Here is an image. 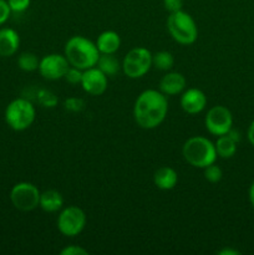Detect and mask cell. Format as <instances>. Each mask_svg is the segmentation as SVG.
Returning a JSON list of instances; mask_svg holds the SVG:
<instances>
[{"label": "cell", "instance_id": "26", "mask_svg": "<svg viewBox=\"0 0 254 255\" xmlns=\"http://www.w3.org/2000/svg\"><path fill=\"white\" fill-rule=\"evenodd\" d=\"M7 4H9L11 12L20 14V12H24L25 10L29 9L31 0H7Z\"/></svg>", "mask_w": 254, "mask_h": 255}, {"label": "cell", "instance_id": "27", "mask_svg": "<svg viewBox=\"0 0 254 255\" xmlns=\"http://www.w3.org/2000/svg\"><path fill=\"white\" fill-rule=\"evenodd\" d=\"M10 15H11V10L7 4V0H0V26H2L9 20Z\"/></svg>", "mask_w": 254, "mask_h": 255}, {"label": "cell", "instance_id": "29", "mask_svg": "<svg viewBox=\"0 0 254 255\" xmlns=\"http://www.w3.org/2000/svg\"><path fill=\"white\" fill-rule=\"evenodd\" d=\"M163 6L169 14L179 11L183 9V0H163Z\"/></svg>", "mask_w": 254, "mask_h": 255}, {"label": "cell", "instance_id": "19", "mask_svg": "<svg viewBox=\"0 0 254 255\" xmlns=\"http://www.w3.org/2000/svg\"><path fill=\"white\" fill-rule=\"evenodd\" d=\"M237 143H238V142L234 141L228 133L223 134V136H218L216 143H214L217 156L224 159L232 158L237 152Z\"/></svg>", "mask_w": 254, "mask_h": 255}, {"label": "cell", "instance_id": "12", "mask_svg": "<svg viewBox=\"0 0 254 255\" xmlns=\"http://www.w3.org/2000/svg\"><path fill=\"white\" fill-rule=\"evenodd\" d=\"M179 105L187 115H198L206 109L207 96L202 90L191 87L181 94Z\"/></svg>", "mask_w": 254, "mask_h": 255}, {"label": "cell", "instance_id": "32", "mask_svg": "<svg viewBox=\"0 0 254 255\" xmlns=\"http://www.w3.org/2000/svg\"><path fill=\"white\" fill-rule=\"evenodd\" d=\"M249 202H251L252 207H253L254 209V182L251 184V187H249Z\"/></svg>", "mask_w": 254, "mask_h": 255}, {"label": "cell", "instance_id": "1", "mask_svg": "<svg viewBox=\"0 0 254 255\" xmlns=\"http://www.w3.org/2000/svg\"><path fill=\"white\" fill-rule=\"evenodd\" d=\"M167 114H168L167 96L159 90H144L134 101V122L137 126L143 129L157 128L166 120Z\"/></svg>", "mask_w": 254, "mask_h": 255}, {"label": "cell", "instance_id": "4", "mask_svg": "<svg viewBox=\"0 0 254 255\" xmlns=\"http://www.w3.org/2000/svg\"><path fill=\"white\" fill-rule=\"evenodd\" d=\"M4 119L10 128L16 132H21L34 124L36 119V110L29 99L17 97L7 104L4 112Z\"/></svg>", "mask_w": 254, "mask_h": 255}, {"label": "cell", "instance_id": "18", "mask_svg": "<svg viewBox=\"0 0 254 255\" xmlns=\"http://www.w3.org/2000/svg\"><path fill=\"white\" fill-rule=\"evenodd\" d=\"M96 67L101 70L107 77L115 76L119 74L120 70H122V62H120L115 54H100Z\"/></svg>", "mask_w": 254, "mask_h": 255}, {"label": "cell", "instance_id": "25", "mask_svg": "<svg viewBox=\"0 0 254 255\" xmlns=\"http://www.w3.org/2000/svg\"><path fill=\"white\" fill-rule=\"evenodd\" d=\"M64 107L70 112H81L85 109V101L79 97H69L65 100Z\"/></svg>", "mask_w": 254, "mask_h": 255}, {"label": "cell", "instance_id": "2", "mask_svg": "<svg viewBox=\"0 0 254 255\" xmlns=\"http://www.w3.org/2000/svg\"><path fill=\"white\" fill-rule=\"evenodd\" d=\"M64 55L70 66L77 67L84 71L90 67L96 66L100 51L94 41L81 35H75L70 37L65 44Z\"/></svg>", "mask_w": 254, "mask_h": 255}, {"label": "cell", "instance_id": "28", "mask_svg": "<svg viewBox=\"0 0 254 255\" xmlns=\"http://www.w3.org/2000/svg\"><path fill=\"white\" fill-rule=\"evenodd\" d=\"M61 255H89V252L87 249L82 248L80 246H69L65 247L64 249H61L60 252Z\"/></svg>", "mask_w": 254, "mask_h": 255}, {"label": "cell", "instance_id": "21", "mask_svg": "<svg viewBox=\"0 0 254 255\" xmlns=\"http://www.w3.org/2000/svg\"><path fill=\"white\" fill-rule=\"evenodd\" d=\"M40 59L34 52H22L17 57V67L25 72L36 71L39 69Z\"/></svg>", "mask_w": 254, "mask_h": 255}, {"label": "cell", "instance_id": "15", "mask_svg": "<svg viewBox=\"0 0 254 255\" xmlns=\"http://www.w3.org/2000/svg\"><path fill=\"white\" fill-rule=\"evenodd\" d=\"M153 183L161 191H171L178 183V174L172 167H159L153 174Z\"/></svg>", "mask_w": 254, "mask_h": 255}, {"label": "cell", "instance_id": "3", "mask_svg": "<svg viewBox=\"0 0 254 255\" xmlns=\"http://www.w3.org/2000/svg\"><path fill=\"white\" fill-rule=\"evenodd\" d=\"M182 156L187 163L201 169L216 163L218 157L213 142L203 136L189 137L182 147Z\"/></svg>", "mask_w": 254, "mask_h": 255}, {"label": "cell", "instance_id": "14", "mask_svg": "<svg viewBox=\"0 0 254 255\" xmlns=\"http://www.w3.org/2000/svg\"><path fill=\"white\" fill-rule=\"evenodd\" d=\"M20 47V36L11 27L0 29V56L10 57L17 52Z\"/></svg>", "mask_w": 254, "mask_h": 255}, {"label": "cell", "instance_id": "24", "mask_svg": "<svg viewBox=\"0 0 254 255\" xmlns=\"http://www.w3.org/2000/svg\"><path fill=\"white\" fill-rule=\"evenodd\" d=\"M82 72L84 71L80 69H77V67L70 66L64 76L65 81L70 85H80L81 84V80H82Z\"/></svg>", "mask_w": 254, "mask_h": 255}, {"label": "cell", "instance_id": "10", "mask_svg": "<svg viewBox=\"0 0 254 255\" xmlns=\"http://www.w3.org/2000/svg\"><path fill=\"white\" fill-rule=\"evenodd\" d=\"M70 67L69 61L65 57V55L61 54H49L45 55L40 59L39 69L40 72L45 80L49 81H56V80L64 79L67 69Z\"/></svg>", "mask_w": 254, "mask_h": 255}, {"label": "cell", "instance_id": "31", "mask_svg": "<svg viewBox=\"0 0 254 255\" xmlns=\"http://www.w3.org/2000/svg\"><path fill=\"white\" fill-rule=\"evenodd\" d=\"M219 255H238L241 254L238 251H236V249H232V248H223L221 249V251L217 252Z\"/></svg>", "mask_w": 254, "mask_h": 255}, {"label": "cell", "instance_id": "13", "mask_svg": "<svg viewBox=\"0 0 254 255\" xmlns=\"http://www.w3.org/2000/svg\"><path fill=\"white\" fill-rule=\"evenodd\" d=\"M186 77L177 71H168L159 81V91L166 96H176L186 90Z\"/></svg>", "mask_w": 254, "mask_h": 255}, {"label": "cell", "instance_id": "6", "mask_svg": "<svg viewBox=\"0 0 254 255\" xmlns=\"http://www.w3.org/2000/svg\"><path fill=\"white\" fill-rule=\"evenodd\" d=\"M152 67V52L137 46L129 50L122 60V71L129 79H141Z\"/></svg>", "mask_w": 254, "mask_h": 255}, {"label": "cell", "instance_id": "7", "mask_svg": "<svg viewBox=\"0 0 254 255\" xmlns=\"http://www.w3.org/2000/svg\"><path fill=\"white\" fill-rule=\"evenodd\" d=\"M86 213L77 206H69L62 208L57 216L56 226L60 233L65 237H76L82 233L86 227Z\"/></svg>", "mask_w": 254, "mask_h": 255}, {"label": "cell", "instance_id": "8", "mask_svg": "<svg viewBox=\"0 0 254 255\" xmlns=\"http://www.w3.org/2000/svg\"><path fill=\"white\" fill-rule=\"evenodd\" d=\"M40 194L35 184L30 182H19L10 191V202L20 212H31L39 207Z\"/></svg>", "mask_w": 254, "mask_h": 255}, {"label": "cell", "instance_id": "5", "mask_svg": "<svg viewBox=\"0 0 254 255\" xmlns=\"http://www.w3.org/2000/svg\"><path fill=\"white\" fill-rule=\"evenodd\" d=\"M167 30L176 42L181 45H192L198 37V26L188 12H171L167 17Z\"/></svg>", "mask_w": 254, "mask_h": 255}, {"label": "cell", "instance_id": "22", "mask_svg": "<svg viewBox=\"0 0 254 255\" xmlns=\"http://www.w3.org/2000/svg\"><path fill=\"white\" fill-rule=\"evenodd\" d=\"M36 100L37 104L40 106L45 107V109H54L57 105L59 100H57V96L52 91L46 89H40L37 90L36 94Z\"/></svg>", "mask_w": 254, "mask_h": 255}, {"label": "cell", "instance_id": "17", "mask_svg": "<svg viewBox=\"0 0 254 255\" xmlns=\"http://www.w3.org/2000/svg\"><path fill=\"white\" fill-rule=\"evenodd\" d=\"M39 207L46 213H55L64 207V197L56 189H47L40 194Z\"/></svg>", "mask_w": 254, "mask_h": 255}, {"label": "cell", "instance_id": "20", "mask_svg": "<svg viewBox=\"0 0 254 255\" xmlns=\"http://www.w3.org/2000/svg\"><path fill=\"white\" fill-rule=\"evenodd\" d=\"M152 66L159 71H169L174 66V57L169 51L162 50L152 54Z\"/></svg>", "mask_w": 254, "mask_h": 255}, {"label": "cell", "instance_id": "9", "mask_svg": "<svg viewBox=\"0 0 254 255\" xmlns=\"http://www.w3.org/2000/svg\"><path fill=\"white\" fill-rule=\"evenodd\" d=\"M204 126L207 131L213 136L218 137L227 134L233 126L232 112L222 105L211 107L204 117Z\"/></svg>", "mask_w": 254, "mask_h": 255}, {"label": "cell", "instance_id": "30", "mask_svg": "<svg viewBox=\"0 0 254 255\" xmlns=\"http://www.w3.org/2000/svg\"><path fill=\"white\" fill-rule=\"evenodd\" d=\"M247 136H248V141L251 142L252 146L254 147V120L252 121V124L249 125L248 132H247Z\"/></svg>", "mask_w": 254, "mask_h": 255}, {"label": "cell", "instance_id": "16", "mask_svg": "<svg viewBox=\"0 0 254 255\" xmlns=\"http://www.w3.org/2000/svg\"><path fill=\"white\" fill-rule=\"evenodd\" d=\"M95 44L100 54H116L121 46V37L114 30H106L97 36Z\"/></svg>", "mask_w": 254, "mask_h": 255}, {"label": "cell", "instance_id": "11", "mask_svg": "<svg viewBox=\"0 0 254 255\" xmlns=\"http://www.w3.org/2000/svg\"><path fill=\"white\" fill-rule=\"evenodd\" d=\"M80 85L86 94L91 95V96H101L107 90L109 81H107L106 75L96 66H94L84 70Z\"/></svg>", "mask_w": 254, "mask_h": 255}, {"label": "cell", "instance_id": "23", "mask_svg": "<svg viewBox=\"0 0 254 255\" xmlns=\"http://www.w3.org/2000/svg\"><path fill=\"white\" fill-rule=\"evenodd\" d=\"M204 178L209 182V183H218L223 177V172H222L221 167L217 166L216 163H212L203 168Z\"/></svg>", "mask_w": 254, "mask_h": 255}]
</instances>
